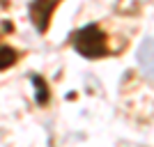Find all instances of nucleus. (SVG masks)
<instances>
[{
    "instance_id": "obj_3",
    "label": "nucleus",
    "mask_w": 154,
    "mask_h": 147,
    "mask_svg": "<svg viewBox=\"0 0 154 147\" xmlns=\"http://www.w3.org/2000/svg\"><path fill=\"white\" fill-rule=\"evenodd\" d=\"M30 83L35 85V101H37V106H46V103L51 101V90H48L46 78L39 76V74H32Z\"/></svg>"
},
{
    "instance_id": "obj_2",
    "label": "nucleus",
    "mask_w": 154,
    "mask_h": 147,
    "mask_svg": "<svg viewBox=\"0 0 154 147\" xmlns=\"http://www.w3.org/2000/svg\"><path fill=\"white\" fill-rule=\"evenodd\" d=\"M64 0H30L28 2V16H30L32 26L39 35H44L51 28V19L55 9L62 5Z\"/></svg>"
},
{
    "instance_id": "obj_4",
    "label": "nucleus",
    "mask_w": 154,
    "mask_h": 147,
    "mask_svg": "<svg viewBox=\"0 0 154 147\" xmlns=\"http://www.w3.org/2000/svg\"><path fill=\"white\" fill-rule=\"evenodd\" d=\"M16 60H19V51L16 48H12L7 44H0V71L9 69L12 64H16Z\"/></svg>"
},
{
    "instance_id": "obj_1",
    "label": "nucleus",
    "mask_w": 154,
    "mask_h": 147,
    "mask_svg": "<svg viewBox=\"0 0 154 147\" xmlns=\"http://www.w3.org/2000/svg\"><path fill=\"white\" fill-rule=\"evenodd\" d=\"M69 41H71V48L85 60H99L110 55L108 35L101 30L99 23H88V26L74 30Z\"/></svg>"
}]
</instances>
